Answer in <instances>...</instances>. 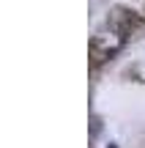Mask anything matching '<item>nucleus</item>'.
<instances>
[{
    "label": "nucleus",
    "mask_w": 145,
    "mask_h": 148,
    "mask_svg": "<svg viewBox=\"0 0 145 148\" xmlns=\"http://www.w3.org/2000/svg\"><path fill=\"white\" fill-rule=\"evenodd\" d=\"M140 22L142 19L129 8H115L112 14H110V27H112L115 36H120V38H126L134 27H140Z\"/></svg>",
    "instance_id": "f257e3e1"
},
{
    "label": "nucleus",
    "mask_w": 145,
    "mask_h": 148,
    "mask_svg": "<svg viewBox=\"0 0 145 148\" xmlns=\"http://www.w3.org/2000/svg\"><path fill=\"white\" fill-rule=\"evenodd\" d=\"M120 44H123V38H110V36H96L91 41V58H93V63H104V60H110L115 52L120 49Z\"/></svg>",
    "instance_id": "f03ea898"
},
{
    "label": "nucleus",
    "mask_w": 145,
    "mask_h": 148,
    "mask_svg": "<svg viewBox=\"0 0 145 148\" xmlns=\"http://www.w3.org/2000/svg\"><path fill=\"white\" fill-rule=\"evenodd\" d=\"M110 148H115V145H110Z\"/></svg>",
    "instance_id": "7ed1b4c3"
}]
</instances>
